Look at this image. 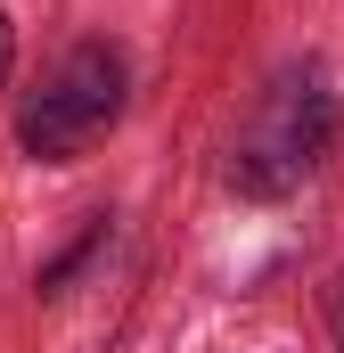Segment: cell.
Instances as JSON below:
<instances>
[{"instance_id": "6da1fadb", "label": "cell", "mask_w": 344, "mask_h": 353, "mask_svg": "<svg viewBox=\"0 0 344 353\" xmlns=\"http://www.w3.org/2000/svg\"><path fill=\"white\" fill-rule=\"evenodd\" d=\"M336 132H344L336 83H328L312 58H303V66H279V74L255 90V107L238 115L222 181H230L246 205H279V197H295L303 181L336 157Z\"/></svg>"}, {"instance_id": "277c9868", "label": "cell", "mask_w": 344, "mask_h": 353, "mask_svg": "<svg viewBox=\"0 0 344 353\" xmlns=\"http://www.w3.org/2000/svg\"><path fill=\"white\" fill-rule=\"evenodd\" d=\"M328 345L344 353V263H336V279H328Z\"/></svg>"}, {"instance_id": "5b68a950", "label": "cell", "mask_w": 344, "mask_h": 353, "mask_svg": "<svg viewBox=\"0 0 344 353\" xmlns=\"http://www.w3.org/2000/svg\"><path fill=\"white\" fill-rule=\"evenodd\" d=\"M8 66H17V17L0 8V90H8Z\"/></svg>"}, {"instance_id": "7a4b0ae2", "label": "cell", "mask_w": 344, "mask_h": 353, "mask_svg": "<svg viewBox=\"0 0 344 353\" xmlns=\"http://www.w3.org/2000/svg\"><path fill=\"white\" fill-rule=\"evenodd\" d=\"M131 107V58L115 41H74L41 83L17 99V157L33 165H74L90 157Z\"/></svg>"}, {"instance_id": "3957f363", "label": "cell", "mask_w": 344, "mask_h": 353, "mask_svg": "<svg viewBox=\"0 0 344 353\" xmlns=\"http://www.w3.org/2000/svg\"><path fill=\"white\" fill-rule=\"evenodd\" d=\"M98 247H107V214H90V230H83V239H74V247H66V255H58L50 271H41L33 288H41V296H58V288H66V279H74V271H83L90 255H98Z\"/></svg>"}]
</instances>
